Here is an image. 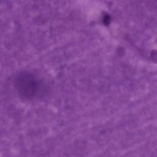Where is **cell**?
Listing matches in <instances>:
<instances>
[{
    "instance_id": "obj_1",
    "label": "cell",
    "mask_w": 157,
    "mask_h": 157,
    "mask_svg": "<svg viewBox=\"0 0 157 157\" xmlns=\"http://www.w3.org/2000/svg\"><path fill=\"white\" fill-rule=\"evenodd\" d=\"M17 85L19 92L27 98L35 95L39 88V83L29 74L20 75L17 78Z\"/></svg>"
}]
</instances>
